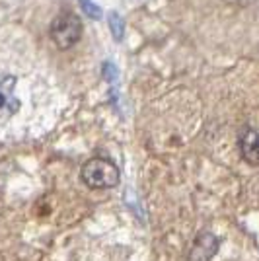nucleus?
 <instances>
[{
    "label": "nucleus",
    "instance_id": "1",
    "mask_svg": "<svg viewBox=\"0 0 259 261\" xmlns=\"http://www.w3.org/2000/svg\"><path fill=\"white\" fill-rule=\"evenodd\" d=\"M84 33V23L74 12H61L53 18L49 25V37L57 49L66 51L72 49Z\"/></svg>",
    "mask_w": 259,
    "mask_h": 261
},
{
    "label": "nucleus",
    "instance_id": "2",
    "mask_svg": "<svg viewBox=\"0 0 259 261\" xmlns=\"http://www.w3.org/2000/svg\"><path fill=\"white\" fill-rule=\"evenodd\" d=\"M80 177L92 189H108L119 184L121 174L113 162H109L106 158H92L82 166Z\"/></svg>",
    "mask_w": 259,
    "mask_h": 261
},
{
    "label": "nucleus",
    "instance_id": "3",
    "mask_svg": "<svg viewBox=\"0 0 259 261\" xmlns=\"http://www.w3.org/2000/svg\"><path fill=\"white\" fill-rule=\"evenodd\" d=\"M20 76L0 68V123L10 121L22 109V98L18 94Z\"/></svg>",
    "mask_w": 259,
    "mask_h": 261
},
{
    "label": "nucleus",
    "instance_id": "4",
    "mask_svg": "<svg viewBox=\"0 0 259 261\" xmlns=\"http://www.w3.org/2000/svg\"><path fill=\"white\" fill-rule=\"evenodd\" d=\"M238 146L242 158L251 166H259V133L255 129H244L238 137Z\"/></svg>",
    "mask_w": 259,
    "mask_h": 261
},
{
    "label": "nucleus",
    "instance_id": "5",
    "mask_svg": "<svg viewBox=\"0 0 259 261\" xmlns=\"http://www.w3.org/2000/svg\"><path fill=\"white\" fill-rule=\"evenodd\" d=\"M218 251V240L211 232L199 234L191 250V261H209Z\"/></svg>",
    "mask_w": 259,
    "mask_h": 261
},
{
    "label": "nucleus",
    "instance_id": "6",
    "mask_svg": "<svg viewBox=\"0 0 259 261\" xmlns=\"http://www.w3.org/2000/svg\"><path fill=\"white\" fill-rule=\"evenodd\" d=\"M109 28H111V32H113V37H115L117 41H121L125 28H123V20H121V16H119L117 12H111V14H109Z\"/></svg>",
    "mask_w": 259,
    "mask_h": 261
},
{
    "label": "nucleus",
    "instance_id": "7",
    "mask_svg": "<svg viewBox=\"0 0 259 261\" xmlns=\"http://www.w3.org/2000/svg\"><path fill=\"white\" fill-rule=\"evenodd\" d=\"M82 2V6H84V10H86L88 16H92L94 20H97L99 16H101V12H99V8H97L94 2H90V0H80Z\"/></svg>",
    "mask_w": 259,
    "mask_h": 261
},
{
    "label": "nucleus",
    "instance_id": "8",
    "mask_svg": "<svg viewBox=\"0 0 259 261\" xmlns=\"http://www.w3.org/2000/svg\"><path fill=\"white\" fill-rule=\"evenodd\" d=\"M226 4H248V2H251V0H224Z\"/></svg>",
    "mask_w": 259,
    "mask_h": 261
}]
</instances>
